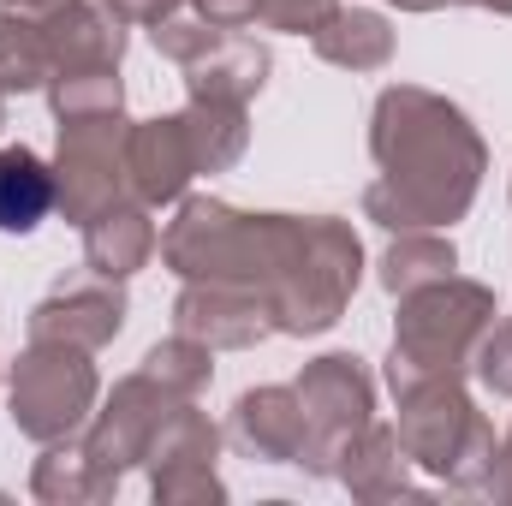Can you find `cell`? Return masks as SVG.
<instances>
[{
	"mask_svg": "<svg viewBox=\"0 0 512 506\" xmlns=\"http://www.w3.org/2000/svg\"><path fill=\"white\" fill-rule=\"evenodd\" d=\"M36 495H42V501H60V495H96L90 459L72 453V447H54V453L36 465Z\"/></svg>",
	"mask_w": 512,
	"mask_h": 506,
	"instance_id": "44dd1931",
	"label": "cell"
},
{
	"mask_svg": "<svg viewBox=\"0 0 512 506\" xmlns=\"http://www.w3.org/2000/svg\"><path fill=\"white\" fill-rule=\"evenodd\" d=\"M120 185H126V126H120V114L60 120L54 203L66 209V221L90 227L102 209L120 203Z\"/></svg>",
	"mask_w": 512,
	"mask_h": 506,
	"instance_id": "8992f818",
	"label": "cell"
},
{
	"mask_svg": "<svg viewBox=\"0 0 512 506\" xmlns=\"http://www.w3.org/2000/svg\"><path fill=\"white\" fill-rule=\"evenodd\" d=\"M0 126H6V102H0Z\"/></svg>",
	"mask_w": 512,
	"mask_h": 506,
	"instance_id": "f546056e",
	"label": "cell"
},
{
	"mask_svg": "<svg viewBox=\"0 0 512 506\" xmlns=\"http://www.w3.org/2000/svg\"><path fill=\"white\" fill-rule=\"evenodd\" d=\"M179 334L203 340V346H256L274 334V310L251 286H227V280H203L191 292H179Z\"/></svg>",
	"mask_w": 512,
	"mask_h": 506,
	"instance_id": "ba28073f",
	"label": "cell"
},
{
	"mask_svg": "<svg viewBox=\"0 0 512 506\" xmlns=\"http://www.w3.org/2000/svg\"><path fill=\"white\" fill-rule=\"evenodd\" d=\"M126 322V298L114 286H66L54 298L36 304L30 316V340H54V346H78V352H96L120 334Z\"/></svg>",
	"mask_w": 512,
	"mask_h": 506,
	"instance_id": "30bf717a",
	"label": "cell"
},
{
	"mask_svg": "<svg viewBox=\"0 0 512 506\" xmlns=\"http://www.w3.org/2000/svg\"><path fill=\"white\" fill-rule=\"evenodd\" d=\"M483 6H489V12H512V0H483Z\"/></svg>",
	"mask_w": 512,
	"mask_h": 506,
	"instance_id": "f1b7e54d",
	"label": "cell"
},
{
	"mask_svg": "<svg viewBox=\"0 0 512 506\" xmlns=\"http://www.w3.org/2000/svg\"><path fill=\"white\" fill-rule=\"evenodd\" d=\"M48 78H54V60L42 42V18L0 12V96L6 90H42Z\"/></svg>",
	"mask_w": 512,
	"mask_h": 506,
	"instance_id": "ac0fdd59",
	"label": "cell"
},
{
	"mask_svg": "<svg viewBox=\"0 0 512 506\" xmlns=\"http://www.w3.org/2000/svg\"><path fill=\"white\" fill-rule=\"evenodd\" d=\"M54 209V173L36 149L12 143L0 149V233H30Z\"/></svg>",
	"mask_w": 512,
	"mask_h": 506,
	"instance_id": "9a60e30c",
	"label": "cell"
},
{
	"mask_svg": "<svg viewBox=\"0 0 512 506\" xmlns=\"http://www.w3.org/2000/svg\"><path fill=\"white\" fill-rule=\"evenodd\" d=\"M191 72V96H215V102H245L268 78V48H256L251 36H239L233 24L185 66Z\"/></svg>",
	"mask_w": 512,
	"mask_h": 506,
	"instance_id": "4fadbf2b",
	"label": "cell"
},
{
	"mask_svg": "<svg viewBox=\"0 0 512 506\" xmlns=\"http://www.w3.org/2000/svg\"><path fill=\"white\" fill-rule=\"evenodd\" d=\"M405 12H435V6H453V0H399Z\"/></svg>",
	"mask_w": 512,
	"mask_h": 506,
	"instance_id": "83f0119b",
	"label": "cell"
},
{
	"mask_svg": "<svg viewBox=\"0 0 512 506\" xmlns=\"http://www.w3.org/2000/svg\"><path fill=\"white\" fill-rule=\"evenodd\" d=\"M84 256H90V268H96L102 280L137 274V268L155 256V227H149V215H143V209H126V203L102 209V215L84 227Z\"/></svg>",
	"mask_w": 512,
	"mask_h": 506,
	"instance_id": "5bb4252c",
	"label": "cell"
},
{
	"mask_svg": "<svg viewBox=\"0 0 512 506\" xmlns=\"http://www.w3.org/2000/svg\"><path fill=\"white\" fill-rule=\"evenodd\" d=\"M191 6L215 24H251L256 18V0H191Z\"/></svg>",
	"mask_w": 512,
	"mask_h": 506,
	"instance_id": "d4e9b609",
	"label": "cell"
},
{
	"mask_svg": "<svg viewBox=\"0 0 512 506\" xmlns=\"http://www.w3.org/2000/svg\"><path fill=\"white\" fill-rule=\"evenodd\" d=\"M376 161L382 179L370 185L364 209L393 227V233H417V227H441L459 221L477 197L483 179V143L465 126L459 108H447L429 90H387L376 102Z\"/></svg>",
	"mask_w": 512,
	"mask_h": 506,
	"instance_id": "6da1fadb",
	"label": "cell"
},
{
	"mask_svg": "<svg viewBox=\"0 0 512 506\" xmlns=\"http://www.w3.org/2000/svg\"><path fill=\"white\" fill-rule=\"evenodd\" d=\"M42 42H48V60H54V78L66 72H96V66H120L126 54V24L102 6H78V0H60L54 12H42Z\"/></svg>",
	"mask_w": 512,
	"mask_h": 506,
	"instance_id": "9c48e42d",
	"label": "cell"
},
{
	"mask_svg": "<svg viewBox=\"0 0 512 506\" xmlns=\"http://www.w3.org/2000/svg\"><path fill=\"white\" fill-rule=\"evenodd\" d=\"M334 12V0H256V18L268 30H316Z\"/></svg>",
	"mask_w": 512,
	"mask_h": 506,
	"instance_id": "7402d4cb",
	"label": "cell"
},
{
	"mask_svg": "<svg viewBox=\"0 0 512 506\" xmlns=\"http://www.w3.org/2000/svg\"><path fill=\"white\" fill-rule=\"evenodd\" d=\"M191 137V161L197 173H221L245 155V102H215V96H191V108L179 114Z\"/></svg>",
	"mask_w": 512,
	"mask_h": 506,
	"instance_id": "e0dca14e",
	"label": "cell"
},
{
	"mask_svg": "<svg viewBox=\"0 0 512 506\" xmlns=\"http://www.w3.org/2000/svg\"><path fill=\"white\" fill-rule=\"evenodd\" d=\"M96 405V370L78 346L36 340L12 370V417L30 441H66Z\"/></svg>",
	"mask_w": 512,
	"mask_h": 506,
	"instance_id": "5b68a950",
	"label": "cell"
},
{
	"mask_svg": "<svg viewBox=\"0 0 512 506\" xmlns=\"http://www.w3.org/2000/svg\"><path fill=\"white\" fill-rule=\"evenodd\" d=\"M358 268H364V251L340 221L274 215V274H268L274 328H286V334L334 328L346 298L358 292Z\"/></svg>",
	"mask_w": 512,
	"mask_h": 506,
	"instance_id": "7a4b0ae2",
	"label": "cell"
},
{
	"mask_svg": "<svg viewBox=\"0 0 512 506\" xmlns=\"http://www.w3.org/2000/svg\"><path fill=\"white\" fill-rule=\"evenodd\" d=\"M12 6H18V12H30V18H42V12H54L60 0H0V12H12Z\"/></svg>",
	"mask_w": 512,
	"mask_h": 506,
	"instance_id": "4316f807",
	"label": "cell"
},
{
	"mask_svg": "<svg viewBox=\"0 0 512 506\" xmlns=\"http://www.w3.org/2000/svg\"><path fill=\"white\" fill-rule=\"evenodd\" d=\"M191 173H197V161H191V137H185L179 114L143 120L126 131V185L137 191V203H173Z\"/></svg>",
	"mask_w": 512,
	"mask_h": 506,
	"instance_id": "8fae6325",
	"label": "cell"
},
{
	"mask_svg": "<svg viewBox=\"0 0 512 506\" xmlns=\"http://www.w3.org/2000/svg\"><path fill=\"white\" fill-rule=\"evenodd\" d=\"M143 376L161 381V387L179 393V399H191V393L209 381V346L191 340V334H179V340H167V346H155V352L143 358Z\"/></svg>",
	"mask_w": 512,
	"mask_h": 506,
	"instance_id": "ffe728a7",
	"label": "cell"
},
{
	"mask_svg": "<svg viewBox=\"0 0 512 506\" xmlns=\"http://www.w3.org/2000/svg\"><path fill=\"white\" fill-rule=\"evenodd\" d=\"M477 376L489 381L495 393H512V322L495 328V334L477 346Z\"/></svg>",
	"mask_w": 512,
	"mask_h": 506,
	"instance_id": "603a6c76",
	"label": "cell"
},
{
	"mask_svg": "<svg viewBox=\"0 0 512 506\" xmlns=\"http://www.w3.org/2000/svg\"><path fill=\"white\" fill-rule=\"evenodd\" d=\"M298 405L310 417V441H304V459L310 471H334V459L370 429V376L358 358L334 352V358H316L304 376H298Z\"/></svg>",
	"mask_w": 512,
	"mask_h": 506,
	"instance_id": "52a82bcc",
	"label": "cell"
},
{
	"mask_svg": "<svg viewBox=\"0 0 512 506\" xmlns=\"http://www.w3.org/2000/svg\"><path fill=\"white\" fill-rule=\"evenodd\" d=\"M120 24H161V18H173V0H102Z\"/></svg>",
	"mask_w": 512,
	"mask_h": 506,
	"instance_id": "cb8c5ba5",
	"label": "cell"
},
{
	"mask_svg": "<svg viewBox=\"0 0 512 506\" xmlns=\"http://www.w3.org/2000/svg\"><path fill=\"white\" fill-rule=\"evenodd\" d=\"M453 262H459V256H453L447 239H417V233H405L382 262V286L387 292H417V286L453 274Z\"/></svg>",
	"mask_w": 512,
	"mask_h": 506,
	"instance_id": "d6986e66",
	"label": "cell"
},
{
	"mask_svg": "<svg viewBox=\"0 0 512 506\" xmlns=\"http://www.w3.org/2000/svg\"><path fill=\"white\" fill-rule=\"evenodd\" d=\"M233 441L268 459V465H298L304 459V441H310V417L298 405V387H256L239 399L233 411Z\"/></svg>",
	"mask_w": 512,
	"mask_h": 506,
	"instance_id": "7c38bea8",
	"label": "cell"
},
{
	"mask_svg": "<svg viewBox=\"0 0 512 506\" xmlns=\"http://www.w3.org/2000/svg\"><path fill=\"white\" fill-rule=\"evenodd\" d=\"M489 495H512V441H507V459L501 465H489V483H483Z\"/></svg>",
	"mask_w": 512,
	"mask_h": 506,
	"instance_id": "484cf974",
	"label": "cell"
},
{
	"mask_svg": "<svg viewBox=\"0 0 512 506\" xmlns=\"http://www.w3.org/2000/svg\"><path fill=\"white\" fill-rule=\"evenodd\" d=\"M393 435H399V447H405L417 465L453 477L459 489H483V483H489L495 435H489V423L471 411L459 376H435V381L405 387V393H399V429H393Z\"/></svg>",
	"mask_w": 512,
	"mask_h": 506,
	"instance_id": "277c9868",
	"label": "cell"
},
{
	"mask_svg": "<svg viewBox=\"0 0 512 506\" xmlns=\"http://www.w3.org/2000/svg\"><path fill=\"white\" fill-rule=\"evenodd\" d=\"M310 42H316L322 60L352 66V72H376V66H387V54H393V30H387V18H376V12H328L310 30Z\"/></svg>",
	"mask_w": 512,
	"mask_h": 506,
	"instance_id": "2e32d148",
	"label": "cell"
},
{
	"mask_svg": "<svg viewBox=\"0 0 512 506\" xmlns=\"http://www.w3.org/2000/svg\"><path fill=\"white\" fill-rule=\"evenodd\" d=\"M489 316H495V298L483 286H471V280H453V274L405 292L393 358H387L393 393H405L417 381H435V376H459V364L471 358V346H477Z\"/></svg>",
	"mask_w": 512,
	"mask_h": 506,
	"instance_id": "3957f363",
	"label": "cell"
}]
</instances>
